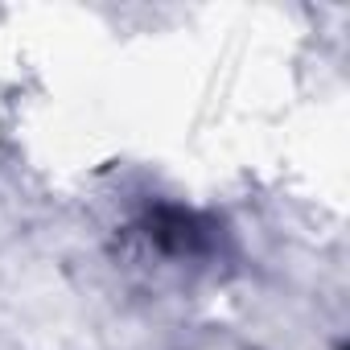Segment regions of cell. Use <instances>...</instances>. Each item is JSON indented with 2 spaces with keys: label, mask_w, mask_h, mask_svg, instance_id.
<instances>
[{
  "label": "cell",
  "mask_w": 350,
  "mask_h": 350,
  "mask_svg": "<svg viewBox=\"0 0 350 350\" xmlns=\"http://www.w3.org/2000/svg\"><path fill=\"white\" fill-rule=\"evenodd\" d=\"M144 235L169 252V256H202L215 247V223L202 219L198 211H186V206H152L144 215Z\"/></svg>",
  "instance_id": "6da1fadb"
}]
</instances>
